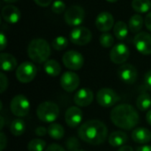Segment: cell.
Wrapping results in <instances>:
<instances>
[{"mask_svg": "<svg viewBox=\"0 0 151 151\" xmlns=\"http://www.w3.org/2000/svg\"><path fill=\"white\" fill-rule=\"evenodd\" d=\"M78 135L83 142L96 146L105 142L108 135V128L100 120H88L79 127Z\"/></svg>", "mask_w": 151, "mask_h": 151, "instance_id": "cell-1", "label": "cell"}, {"mask_svg": "<svg viewBox=\"0 0 151 151\" xmlns=\"http://www.w3.org/2000/svg\"><path fill=\"white\" fill-rule=\"evenodd\" d=\"M111 120L119 128L131 130L140 120L137 111L130 104H122L115 106L111 111Z\"/></svg>", "mask_w": 151, "mask_h": 151, "instance_id": "cell-2", "label": "cell"}, {"mask_svg": "<svg viewBox=\"0 0 151 151\" xmlns=\"http://www.w3.org/2000/svg\"><path fill=\"white\" fill-rule=\"evenodd\" d=\"M51 50L49 42L42 38L32 40L27 46V55L29 58L37 64H42L49 60Z\"/></svg>", "mask_w": 151, "mask_h": 151, "instance_id": "cell-3", "label": "cell"}, {"mask_svg": "<svg viewBox=\"0 0 151 151\" xmlns=\"http://www.w3.org/2000/svg\"><path fill=\"white\" fill-rule=\"evenodd\" d=\"M36 115L38 119L44 123H54V121L58 118L59 107L53 102H43L38 105L36 109Z\"/></svg>", "mask_w": 151, "mask_h": 151, "instance_id": "cell-4", "label": "cell"}, {"mask_svg": "<svg viewBox=\"0 0 151 151\" xmlns=\"http://www.w3.org/2000/svg\"><path fill=\"white\" fill-rule=\"evenodd\" d=\"M10 109L12 113L19 118L26 117L30 111V103L29 100L24 95H17L12 97Z\"/></svg>", "mask_w": 151, "mask_h": 151, "instance_id": "cell-5", "label": "cell"}, {"mask_svg": "<svg viewBox=\"0 0 151 151\" xmlns=\"http://www.w3.org/2000/svg\"><path fill=\"white\" fill-rule=\"evenodd\" d=\"M37 68L32 62H23L16 69L17 80L21 83L31 82L36 76Z\"/></svg>", "mask_w": 151, "mask_h": 151, "instance_id": "cell-6", "label": "cell"}, {"mask_svg": "<svg viewBox=\"0 0 151 151\" xmlns=\"http://www.w3.org/2000/svg\"><path fill=\"white\" fill-rule=\"evenodd\" d=\"M119 99L120 97L117 92L109 88H103L98 90L96 94V102L99 105L105 108L112 107L119 101Z\"/></svg>", "mask_w": 151, "mask_h": 151, "instance_id": "cell-7", "label": "cell"}, {"mask_svg": "<svg viewBox=\"0 0 151 151\" xmlns=\"http://www.w3.org/2000/svg\"><path fill=\"white\" fill-rule=\"evenodd\" d=\"M65 21L72 27H79L85 19V11L80 5H72L65 12Z\"/></svg>", "mask_w": 151, "mask_h": 151, "instance_id": "cell-8", "label": "cell"}, {"mask_svg": "<svg viewBox=\"0 0 151 151\" xmlns=\"http://www.w3.org/2000/svg\"><path fill=\"white\" fill-rule=\"evenodd\" d=\"M64 65L72 71L80 70L84 65L83 56L76 50H68L66 51L62 58Z\"/></svg>", "mask_w": 151, "mask_h": 151, "instance_id": "cell-9", "label": "cell"}, {"mask_svg": "<svg viewBox=\"0 0 151 151\" xmlns=\"http://www.w3.org/2000/svg\"><path fill=\"white\" fill-rule=\"evenodd\" d=\"M91 39L92 33L85 27H76L70 32V40L75 45H86L90 42Z\"/></svg>", "mask_w": 151, "mask_h": 151, "instance_id": "cell-10", "label": "cell"}, {"mask_svg": "<svg viewBox=\"0 0 151 151\" xmlns=\"http://www.w3.org/2000/svg\"><path fill=\"white\" fill-rule=\"evenodd\" d=\"M129 48L125 43H118L112 47L110 52V58L116 65L124 64L129 58Z\"/></svg>", "mask_w": 151, "mask_h": 151, "instance_id": "cell-11", "label": "cell"}, {"mask_svg": "<svg viewBox=\"0 0 151 151\" xmlns=\"http://www.w3.org/2000/svg\"><path fill=\"white\" fill-rule=\"evenodd\" d=\"M135 49L142 55L151 54V35L147 32L138 33L134 39Z\"/></svg>", "mask_w": 151, "mask_h": 151, "instance_id": "cell-12", "label": "cell"}, {"mask_svg": "<svg viewBox=\"0 0 151 151\" xmlns=\"http://www.w3.org/2000/svg\"><path fill=\"white\" fill-rule=\"evenodd\" d=\"M118 75L119 79L126 84H134L138 79L137 69L131 64H123L118 69Z\"/></svg>", "mask_w": 151, "mask_h": 151, "instance_id": "cell-13", "label": "cell"}, {"mask_svg": "<svg viewBox=\"0 0 151 151\" xmlns=\"http://www.w3.org/2000/svg\"><path fill=\"white\" fill-rule=\"evenodd\" d=\"M60 85L65 91L69 93L73 92L80 85V77L73 72H65L60 78Z\"/></svg>", "mask_w": 151, "mask_h": 151, "instance_id": "cell-14", "label": "cell"}, {"mask_svg": "<svg viewBox=\"0 0 151 151\" xmlns=\"http://www.w3.org/2000/svg\"><path fill=\"white\" fill-rule=\"evenodd\" d=\"M83 114L81 110L78 106H71L69 107L65 114V123L69 127L75 128L77 127L82 121Z\"/></svg>", "mask_w": 151, "mask_h": 151, "instance_id": "cell-15", "label": "cell"}, {"mask_svg": "<svg viewBox=\"0 0 151 151\" xmlns=\"http://www.w3.org/2000/svg\"><path fill=\"white\" fill-rule=\"evenodd\" d=\"M114 18L108 12H100L96 19V26L101 32L107 33L114 27Z\"/></svg>", "mask_w": 151, "mask_h": 151, "instance_id": "cell-16", "label": "cell"}, {"mask_svg": "<svg viewBox=\"0 0 151 151\" xmlns=\"http://www.w3.org/2000/svg\"><path fill=\"white\" fill-rule=\"evenodd\" d=\"M93 99H94L93 91L88 88H83L79 89L73 96L74 104L80 107H87L90 105L93 102Z\"/></svg>", "mask_w": 151, "mask_h": 151, "instance_id": "cell-17", "label": "cell"}, {"mask_svg": "<svg viewBox=\"0 0 151 151\" xmlns=\"http://www.w3.org/2000/svg\"><path fill=\"white\" fill-rule=\"evenodd\" d=\"M2 17L3 19L10 24H15L19 22L21 17L20 11L14 5L7 4L2 9Z\"/></svg>", "mask_w": 151, "mask_h": 151, "instance_id": "cell-18", "label": "cell"}, {"mask_svg": "<svg viewBox=\"0 0 151 151\" xmlns=\"http://www.w3.org/2000/svg\"><path fill=\"white\" fill-rule=\"evenodd\" d=\"M132 140L139 144H146L151 141V132L145 127L135 128L132 132Z\"/></svg>", "mask_w": 151, "mask_h": 151, "instance_id": "cell-19", "label": "cell"}, {"mask_svg": "<svg viewBox=\"0 0 151 151\" xmlns=\"http://www.w3.org/2000/svg\"><path fill=\"white\" fill-rule=\"evenodd\" d=\"M1 68L4 72L13 71L17 67V60L14 56L10 53H1L0 54Z\"/></svg>", "mask_w": 151, "mask_h": 151, "instance_id": "cell-20", "label": "cell"}, {"mask_svg": "<svg viewBox=\"0 0 151 151\" xmlns=\"http://www.w3.org/2000/svg\"><path fill=\"white\" fill-rule=\"evenodd\" d=\"M128 141L127 134L122 131H115L109 136L108 142L111 147H122Z\"/></svg>", "mask_w": 151, "mask_h": 151, "instance_id": "cell-21", "label": "cell"}, {"mask_svg": "<svg viewBox=\"0 0 151 151\" xmlns=\"http://www.w3.org/2000/svg\"><path fill=\"white\" fill-rule=\"evenodd\" d=\"M43 69L45 73L51 77H56L61 73V66L59 63L54 59H49L46 61L43 65Z\"/></svg>", "mask_w": 151, "mask_h": 151, "instance_id": "cell-22", "label": "cell"}, {"mask_svg": "<svg viewBox=\"0 0 151 151\" xmlns=\"http://www.w3.org/2000/svg\"><path fill=\"white\" fill-rule=\"evenodd\" d=\"M48 134L54 140H61L65 135L64 127L58 123H51L48 127Z\"/></svg>", "mask_w": 151, "mask_h": 151, "instance_id": "cell-23", "label": "cell"}, {"mask_svg": "<svg viewBox=\"0 0 151 151\" xmlns=\"http://www.w3.org/2000/svg\"><path fill=\"white\" fill-rule=\"evenodd\" d=\"M143 25V18L141 14H134L128 22V28L132 33H138Z\"/></svg>", "mask_w": 151, "mask_h": 151, "instance_id": "cell-24", "label": "cell"}, {"mask_svg": "<svg viewBox=\"0 0 151 151\" xmlns=\"http://www.w3.org/2000/svg\"><path fill=\"white\" fill-rule=\"evenodd\" d=\"M113 33L117 39L124 40L128 35V27L127 25L124 21H118L113 27Z\"/></svg>", "mask_w": 151, "mask_h": 151, "instance_id": "cell-25", "label": "cell"}, {"mask_svg": "<svg viewBox=\"0 0 151 151\" xmlns=\"http://www.w3.org/2000/svg\"><path fill=\"white\" fill-rule=\"evenodd\" d=\"M132 8L138 13L148 12L151 8L150 0H133Z\"/></svg>", "mask_w": 151, "mask_h": 151, "instance_id": "cell-26", "label": "cell"}, {"mask_svg": "<svg viewBox=\"0 0 151 151\" xmlns=\"http://www.w3.org/2000/svg\"><path fill=\"white\" fill-rule=\"evenodd\" d=\"M25 130H26V124L24 120L20 119H17L12 122L11 127H10V131L12 135L20 136L21 134H24Z\"/></svg>", "mask_w": 151, "mask_h": 151, "instance_id": "cell-27", "label": "cell"}, {"mask_svg": "<svg viewBox=\"0 0 151 151\" xmlns=\"http://www.w3.org/2000/svg\"><path fill=\"white\" fill-rule=\"evenodd\" d=\"M136 106L137 108L142 111H148L151 107V96L147 93H142L141 94L137 100H136Z\"/></svg>", "mask_w": 151, "mask_h": 151, "instance_id": "cell-28", "label": "cell"}, {"mask_svg": "<svg viewBox=\"0 0 151 151\" xmlns=\"http://www.w3.org/2000/svg\"><path fill=\"white\" fill-rule=\"evenodd\" d=\"M46 147L45 141L36 138L31 140L27 144V150L28 151H43Z\"/></svg>", "mask_w": 151, "mask_h": 151, "instance_id": "cell-29", "label": "cell"}, {"mask_svg": "<svg viewBox=\"0 0 151 151\" xmlns=\"http://www.w3.org/2000/svg\"><path fill=\"white\" fill-rule=\"evenodd\" d=\"M99 42L104 48H111L114 44V37L110 33H104L99 37Z\"/></svg>", "mask_w": 151, "mask_h": 151, "instance_id": "cell-30", "label": "cell"}, {"mask_svg": "<svg viewBox=\"0 0 151 151\" xmlns=\"http://www.w3.org/2000/svg\"><path fill=\"white\" fill-rule=\"evenodd\" d=\"M52 48L56 50H63L68 46V40L64 36H58L52 41Z\"/></svg>", "mask_w": 151, "mask_h": 151, "instance_id": "cell-31", "label": "cell"}, {"mask_svg": "<svg viewBox=\"0 0 151 151\" xmlns=\"http://www.w3.org/2000/svg\"><path fill=\"white\" fill-rule=\"evenodd\" d=\"M65 146L67 148L68 151H77L81 149V144L79 140L74 137L72 136L70 138H68L65 142Z\"/></svg>", "mask_w": 151, "mask_h": 151, "instance_id": "cell-32", "label": "cell"}, {"mask_svg": "<svg viewBox=\"0 0 151 151\" xmlns=\"http://www.w3.org/2000/svg\"><path fill=\"white\" fill-rule=\"evenodd\" d=\"M65 10V4L61 0L55 1L51 5V11L56 14H60Z\"/></svg>", "mask_w": 151, "mask_h": 151, "instance_id": "cell-33", "label": "cell"}, {"mask_svg": "<svg viewBox=\"0 0 151 151\" xmlns=\"http://www.w3.org/2000/svg\"><path fill=\"white\" fill-rule=\"evenodd\" d=\"M0 92L4 93L8 87V79L4 73H0Z\"/></svg>", "mask_w": 151, "mask_h": 151, "instance_id": "cell-34", "label": "cell"}, {"mask_svg": "<svg viewBox=\"0 0 151 151\" xmlns=\"http://www.w3.org/2000/svg\"><path fill=\"white\" fill-rule=\"evenodd\" d=\"M45 151H65V149L63 147H61L60 145L58 144H56V143H52V144H50L47 148H46V150Z\"/></svg>", "mask_w": 151, "mask_h": 151, "instance_id": "cell-35", "label": "cell"}, {"mask_svg": "<svg viewBox=\"0 0 151 151\" xmlns=\"http://www.w3.org/2000/svg\"><path fill=\"white\" fill-rule=\"evenodd\" d=\"M7 144V138L4 133L0 134V151H4Z\"/></svg>", "mask_w": 151, "mask_h": 151, "instance_id": "cell-36", "label": "cell"}, {"mask_svg": "<svg viewBox=\"0 0 151 151\" xmlns=\"http://www.w3.org/2000/svg\"><path fill=\"white\" fill-rule=\"evenodd\" d=\"M7 46V38L4 33L0 34V50H4Z\"/></svg>", "mask_w": 151, "mask_h": 151, "instance_id": "cell-37", "label": "cell"}, {"mask_svg": "<svg viewBox=\"0 0 151 151\" xmlns=\"http://www.w3.org/2000/svg\"><path fill=\"white\" fill-rule=\"evenodd\" d=\"M35 134H36L37 136L42 137V136H44V135H46V134H48V129L45 128V127H38L35 129Z\"/></svg>", "mask_w": 151, "mask_h": 151, "instance_id": "cell-38", "label": "cell"}, {"mask_svg": "<svg viewBox=\"0 0 151 151\" xmlns=\"http://www.w3.org/2000/svg\"><path fill=\"white\" fill-rule=\"evenodd\" d=\"M144 82L148 89L151 90V70L147 72L144 76Z\"/></svg>", "mask_w": 151, "mask_h": 151, "instance_id": "cell-39", "label": "cell"}, {"mask_svg": "<svg viewBox=\"0 0 151 151\" xmlns=\"http://www.w3.org/2000/svg\"><path fill=\"white\" fill-rule=\"evenodd\" d=\"M34 1L37 5H39L41 7H47L52 2V0H34Z\"/></svg>", "mask_w": 151, "mask_h": 151, "instance_id": "cell-40", "label": "cell"}, {"mask_svg": "<svg viewBox=\"0 0 151 151\" xmlns=\"http://www.w3.org/2000/svg\"><path fill=\"white\" fill-rule=\"evenodd\" d=\"M144 22H145V26H146L147 29L151 32V12H150L146 15Z\"/></svg>", "mask_w": 151, "mask_h": 151, "instance_id": "cell-41", "label": "cell"}, {"mask_svg": "<svg viewBox=\"0 0 151 151\" xmlns=\"http://www.w3.org/2000/svg\"><path fill=\"white\" fill-rule=\"evenodd\" d=\"M136 151H151V146L150 145H142L139 147Z\"/></svg>", "mask_w": 151, "mask_h": 151, "instance_id": "cell-42", "label": "cell"}, {"mask_svg": "<svg viewBox=\"0 0 151 151\" xmlns=\"http://www.w3.org/2000/svg\"><path fill=\"white\" fill-rule=\"evenodd\" d=\"M118 151H134V150H133V148H132L131 146H128V145H124V146L120 147V148L119 149V150Z\"/></svg>", "mask_w": 151, "mask_h": 151, "instance_id": "cell-43", "label": "cell"}, {"mask_svg": "<svg viewBox=\"0 0 151 151\" xmlns=\"http://www.w3.org/2000/svg\"><path fill=\"white\" fill-rule=\"evenodd\" d=\"M146 120L148 122V124L151 126V110H150L148 112H147V115H146Z\"/></svg>", "mask_w": 151, "mask_h": 151, "instance_id": "cell-44", "label": "cell"}, {"mask_svg": "<svg viewBox=\"0 0 151 151\" xmlns=\"http://www.w3.org/2000/svg\"><path fill=\"white\" fill-rule=\"evenodd\" d=\"M4 118H3V116H1V129H3V127H4Z\"/></svg>", "mask_w": 151, "mask_h": 151, "instance_id": "cell-45", "label": "cell"}, {"mask_svg": "<svg viewBox=\"0 0 151 151\" xmlns=\"http://www.w3.org/2000/svg\"><path fill=\"white\" fill-rule=\"evenodd\" d=\"M4 1L6 2V3H15V2H17L19 0H4Z\"/></svg>", "mask_w": 151, "mask_h": 151, "instance_id": "cell-46", "label": "cell"}, {"mask_svg": "<svg viewBox=\"0 0 151 151\" xmlns=\"http://www.w3.org/2000/svg\"><path fill=\"white\" fill-rule=\"evenodd\" d=\"M106 1H108V2H110V3H116V2H118L119 0H106Z\"/></svg>", "mask_w": 151, "mask_h": 151, "instance_id": "cell-47", "label": "cell"}, {"mask_svg": "<svg viewBox=\"0 0 151 151\" xmlns=\"http://www.w3.org/2000/svg\"><path fill=\"white\" fill-rule=\"evenodd\" d=\"M77 151H85V150H81V149H80L79 150H77Z\"/></svg>", "mask_w": 151, "mask_h": 151, "instance_id": "cell-48", "label": "cell"}]
</instances>
